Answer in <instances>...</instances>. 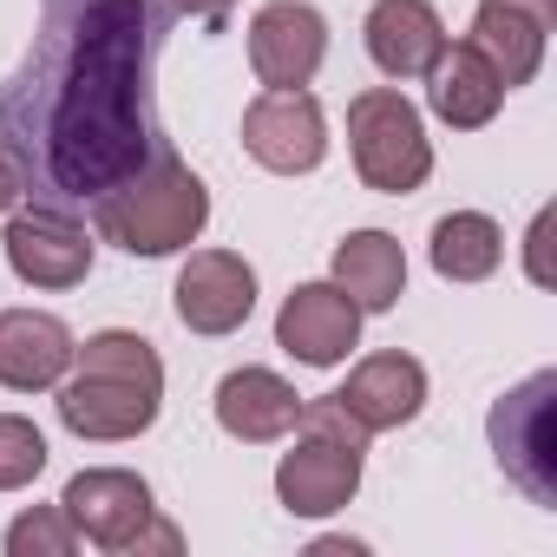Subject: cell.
Listing matches in <instances>:
<instances>
[{"mask_svg": "<svg viewBox=\"0 0 557 557\" xmlns=\"http://www.w3.org/2000/svg\"><path fill=\"white\" fill-rule=\"evenodd\" d=\"M171 21V0H40L27 60L0 79V151L27 203L79 216L158 158Z\"/></svg>", "mask_w": 557, "mask_h": 557, "instance_id": "1", "label": "cell"}, {"mask_svg": "<svg viewBox=\"0 0 557 557\" xmlns=\"http://www.w3.org/2000/svg\"><path fill=\"white\" fill-rule=\"evenodd\" d=\"M73 381H60V426L79 440H138L164 407V361L132 329H99L73 348Z\"/></svg>", "mask_w": 557, "mask_h": 557, "instance_id": "2", "label": "cell"}, {"mask_svg": "<svg viewBox=\"0 0 557 557\" xmlns=\"http://www.w3.org/2000/svg\"><path fill=\"white\" fill-rule=\"evenodd\" d=\"M92 223L106 243H119L125 256H171V249H190L210 223V190L203 177L171 151V138L158 145V158L125 177L119 190H106L92 203Z\"/></svg>", "mask_w": 557, "mask_h": 557, "instance_id": "3", "label": "cell"}, {"mask_svg": "<svg viewBox=\"0 0 557 557\" xmlns=\"http://www.w3.org/2000/svg\"><path fill=\"white\" fill-rule=\"evenodd\" d=\"M348 151H355L361 184L381 190V197H407V190H420L433 177L426 119L394 86H368V92L348 99Z\"/></svg>", "mask_w": 557, "mask_h": 557, "instance_id": "4", "label": "cell"}, {"mask_svg": "<svg viewBox=\"0 0 557 557\" xmlns=\"http://www.w3.org/2000/svg\"><path fill=\"white\" fill-rule=\"evenodd\" d=\"M485 433H492V453H498L505 479H511L531 505L557 511V374L544 368V374H531L524 387H511V394L492 407Z\"/></svg>", "mask_w": 557, "mask_h": 557, "instance_id": "5", "label": "cell"}, {"mask_svg": "<svg viewBox=\"0 0 557 557\" xmlns=\"http://www.w3.org/2000/svg\"><path fill=\"white\" fill-rule=\"evenodd\" d=\"M243 151L262 171H275V177L315 171L329 158V119H322L315 92L296 86V92H262V99H249V112H243Z\"/></svg>", "mask_w": 557, "mask_h": 557, "instance_id": "6", "label": "cell"}, {"mask_svg": "<svg viewBox=\"0 0 557 557\" xmlns=\"http://www.w3.org/2000/svg\"><path fill=\"white\" fill-rule=\"evenodd\" d=\"M329 60V21L309 0H269L249 21V66L269 92H296L322 73Z\"/></svg>", "mask_w": 557, "mask_h": 557, "instance_id": "7", "label": "cell"}, {"mask_svg": "<svg viewBox=\"0 0 557 557\" xmlns=\"http://www.w3.org/2000/svg\"><path fill=\"white\" fill-rule=\"evenodd\" d=\"M8 262L27 289H79L92 275V243H86V223L66 216V210H14L8 216Z\"/></svg>", "mask_w": 557, "mask_h": 557, "instance_id": "8", "label": "cell"}, {"mask_svg": "<svg viewBox=\"0 0 557 557\" xmlns=\"http://www.w3.org/2000/svg\"><path fill=\"white\" fill-rule=\"evenodd\" d=\"M171 296L190 335H236L256 315V269L236 249H190Z\"/></svg>", "mask_w": 557, "mask_h": 557, "instance_id": "9", "label": "cell"}, {"mask_svg": "<svg viewBox=\"0 0 557 557\" xmlns=\"http://www.w3.org/2000/svg\"><path fill=\"white\" fill-rule=\"evenodd\" d=\"M60 505L79 524V537H92L99 550H132V537L145 531V518L158 511L151 485L138 472H125V466H86V472H73L66 492H60Z\"/></svg>", "mask_w": 557, "mask_h": 557, "instance_id": "10", "label": "cell"}, {"mask_svg": "<svg viewBox=\"0 0 557 557\" xmlns=\"http://www.w3.org/2000/svg\"><path fill=\"white\" fill-rule=\"evenodd\" d=\"M361 342V309L335 283H302L289 289L283 315H275V348L296 355L302 368H342L348 348Z\"/></svg>", "mask_w": 557, "mask_h": 557, "instance_id": "11", "label": "cell"}, {"mask_svg": "<svg viewBox=\"0 0 557 557\" xmlns=\"http://www.w3.org/2000/svg\"><path fill=\"white\" fill-rule=\"evenodd\" d=\"M361 459H368V446H342V440L302 433V446L283 453V466H275V498H283L289 518H329V511L355 505Z\"/></svg>", "mask_w": 557, "mask_h": 557, "instance_id": "12", "label": "cell"}, {"mask_svg": "<svg viewBox=\"0 0 557 557\" xmlns=\"http://www.w3.org/2000/svg\"><path fill=\"white\" fill-rule=\"evenodd\" d=\"M550 34H557V0H479V21H472V47L492 60L505 92L537 79Z\"/></svg>", "mask_w": 557, "mask_h": 557, "instance_id": "13", "label": "cell"}, {"mask_svg": "<svg viewBox=\"0 0 557 557\" xmlns=\"http://www.w3.org/2000/svg\"><path fill=\"white\" fill-rule=\"evenodd\" d=\"M368 433H394V426H407V420H420V407H426V368L413 361V355H400V348H381V355H368L355 374H348V387L335 394Z\"/></svg>", "mask_w": 557, "mask_h": 557, "instance_id": "14", "label": "cell"}, {"mask_svg": "<svg viewBox=\"0 0 557 557\" xmlns=\"http://www.w3.org/2000/svg\"><path fill=\"white\" fill-rule=\"evenodd\" d=\"M426 106H433L440 125H453V132H479V125L498 119V106H505V79L492 73V60H485L472 40H459V47H440V60L426 66Z\"/></svg>", "mask_w": 557, "mask_h": 557, "instance_id": "15", "label": "cell"}, {"mask_svg": "<svg viewBox=\"0 0 557 557\" xmlns=\"http://www.w3.org/2000/svg\"><path fill=\"white\" fill-rule=\"evenodd\" d=\"M73 368V335L60 315L40 309H8L0 315V387L14 394H47Z\"/></svg>", "mask_w": 557, "mask_h": 557, "instance_id": "16", "label": "cell"}, {"mask_svg": "<svg viewBox=\"0 0 557 557\" xmlns=\"http://www.w3.org/2000/svg\"><path fill=\"white\" fill-rule=\"evenodd\" d=\"M296 413H302V394L269 368H236L216 381V426L243 446H269L296 433Z\"/></svg>", "mask_w": 557, "mask_h": 557, "instance_id": "17", "label": "cell"}, {"mask_svg": "<svg viewBox=\"0 0 557 557\" xmlns=\"http://www.w3.org/2000/svg\"><path fill=\"white\" fill-rule=\"evenodd\" d=\"M361 34H368V60L387 79H426V66L446 47V27L433 14V0H374Z\"/></svg>", "mask_w": 557, "mask_h": 557, "instance_id": "18", "label": "cell"}, {"mask_svg": "<svg viewBox=\"0 0 557 557\" xmlns=\"http://www.w3.org/2000/svg\"><path fill=\"white\" fill-rule=\"evenodd\" d=\"M335 289H348V302L361 315H387L407 296V256L387 230H355L348 243H335Z\"/></svg>", "mask_w": 557, "mask_h": 557, "instance_id": "19", "label": "cell"}, {"mask_svg": "<svg viewBox=\"0 0 557 557\" xmlns=\"http://www.w3.org/2000/svg\"><path fill=\"white\" fill-rule=\"evenodd\" d=\"M505 262V230L485 210H453L433 223V269L446 283H485Z\"/></svg>", "mask_w": 557, "mask_h": 557, "instance_id": "20", "label": "cell"}, {"mask_svg": "<svg viewBox=\"0 0 557 557\" xmlns=\"http://www.w3.org/2000/svg\"><path fill=\"white\" fill-rule=\"evenodd\" d=\"M79 550V524L66 518V505H34L8 524V557H73Z\"/></svg>", "mask_w": 557, "mask_h": 557, "instance_id": "21", "label": "cell"}, {"mask_svg": "<svg viewBox=\"0 0 557 557\" xmlns=\"http://www.w3.org/2000/svg\"><path fill=\"white\" fill-rule=\"evenodd\" d=\"M47 472V433L21 413H0V492H21Z\"/></svg>", "mask_w": 557, "mask_h": 557, "instance_id": "22", "label": "cell"}, {"mask_svg": "<svg viewBox=\"0 0 557 557\" xmlns=\"http://www.w3.org/2000/svg\"><path fill=\"white\" fill-rule=\"evenodd\" d=\"M296 426H302V433H315V440H342V446H368V440H374V433H368V426H361V420H355L342 400H335V394H322V400H302Z\"/></svg>", "mask_w": 557, "mask_h": 557, "instance_id": "23", "label": "cell"}, {"mask_svg": "<svg viewBox=\"0 0 557 557\" xmlns=\"http://www.w3.org/2000/svg\"><path fill=\"white\" fill-rule=\"evenodd\" d=\"M177 544H184V537H177V524H164V518L151 511V518H145V531L132 537V557H145V550H177Z\"/></svg>", "mask_w": 557, "mask_h": 557, "instance_id": "24", "label": "cell"}, {"mask_svg": "<svg viewBox=\"0 0 557 557\" xmlns=\"http://www.w3.org/2000/svg\"><path fill=\"white\" fill-rule=\"evenodd\" d=\"M550 223H557V210H537V223H531V283H537V289L550 283V262H544V243H550Z\"/></svg>", "mask_w": 557, "mask_h": 557, "instance_id": "25", "label": "cell"}, {"mask_svg": "<svg viewBox=\"0 0 557 557\" xmlns=\"http://www.w3.org/2000/svg\"><path fill=\"white\" fill-rule=\"evenodd\" d=\"M236 0H171V14H190V21H223Z\"/></svg>", "mask_w": 557, "mask_h": 557, "instance_id": "26", "label": "cell"}, {"mask_svg": "<svg viewBox=\"0 0 557 557\" xmlns=\"http://www.w3.org/2000/svg\"><path fill=\"white\" fill-rule=\"evenodd\" d=\"M21 203V171H14V158L8 151H0V216H8Z\"/></svg>", "mask_w": 557, "mask_h": 557, "instance_id": "27", "label": "cell"}]
</instances>
